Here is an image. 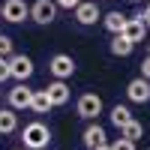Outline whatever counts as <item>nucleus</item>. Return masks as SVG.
<instances>
[{
	"instance_id": "4468645a",
	"label": "nucleus",
	"mask_w": 150,
	"mask_h": 150,
	"mask_svg": "<svg viewBox=\"0 0 150 150\" xmlns=\"http://www.w3.org/2000/svg\"><path fill=\"white\" fill-rule=\"evenodd\" d=\"M18 129V114L15 108H0V135H12Z\"/></svg>"
},
{
	"instance_id": "f257e3e1",
	"label": "nucleus",
	"mask_w": 150,
	"mask_h": 150,
	"mask_svg": "<svg viewBox=\"0 0 150 150\" xmlns=\"http://www.w3.org/2000/svg\"><path fill=\"white\" fill-rule=\"evenodd\" d=\"M21 141H24L27 150H45L48 141H51V129H48L42 120H33V123H27V126L21 129Z\"/></svg>"
},
{
	"instance_id": "6ab92c4d",
	"label": "nucleus",
	"mask_w": 150,
	"mask_h": 150,
	"mask_svg": "<svg viewBox=\"0 0 150 150\" xmlns=\"http://www.w3.org/2000/svg\"><path fill=\"white\" fill-rule=\"evenodd\" d=\"M15 51H12V39L6 33H0V57H12Z\"/></svg>"
},
{
	"instance_id": "f03ea898",
	"label": "nucleus",
	"mask_w": 150,
	"mask_h": 150,
	"mask_svg": "<svg viewBox=\"0 0 150 150\" xmlns=\"http://www.w3.org/2000/svg\"><path fill=\"white\" fill-rule=\"evenodd\" d=\"M75 111H78V117H84V120H96L99 114H102V96H96V93H84V96H78Z\"/></svg>"
},
{
	"instance_id": "1a4fd4ad",
	"label": "nucleus",
	"mask_w": 150,
	"mask_h": 150,
	"mask_svg": "<svg viewBox=\"0 0 150 150\" xmlns=\"http://www.w3.org/2000/svg\"><path fill=\"white\" fill-rule=\"evenodd\" d=\"M99 18H102V12H99V6H96V3H90V0H81V3L75 6V21L84 24V27L96 24Z\"/></svg>"
},
{
	"instance_id": "f3484780",
	"label": "nucleus",
	"mask_w": 150,
	"mask_h": 150,
	"mask_svg": "<svg viewBox=\"0 0 150 150\" xmlns=\"http://www.w3.org/2000/svg\"><path fill=\"white\" fill-rule=\"evenodd\" d=\"M108 117H111V123H114V126L120 129V126H126V123L132 120V111H129L126 105H114V108H111V114H108Z\"/></svg>"
},
{
	"instance_id": "423d86ee",
	"label": "nucleus",
	"mask_w": 150,
	"mask_h": 150,
	"mask_svg": "<svg viewBox=\"0 0 150 150\" xmlns=\"http://www.w3.org/2000/svg\"><path fill=\"white\" fill-rule=\"evenodd\" d=\"M0 15H3L9 24H21L24 18H30V6L24 3V0H6L3 9H0Z\"/></svg>"
},
{
	"instance_id": "6e6552de",
	"label": "nucleus",
	"mask_w": 150,
	"mask_h": 150,
	"mask_svg": "<svg viewBox=\"0 0 150 150\" xmlns=\"http://www.w3.org/2000/svg\"><path fill=\"white\" fill-rule=\"evenodd\" d=\"M30 99H33V90H30L24 81H18V84L9 90V108L24 111V108H30Z\"/></svg>"
},
{
	"instance_id": "a211bd4d",
	"label": "nucleus",
	"mask_w": 150,
	"mask_h": 150,
	"mask_svg": "<svg viewBox=\"0 0 150 150\" xmlns=\"http://www.w3.org/2000/svg\"><path fill=\"white\" fill-rule=\"evenodd\" d=\"M120 135H123V138H129V141H138L141 135H144V126H141V123L132 117V120L126 123V126H120Z\"/></svg>"
},
{
	"instance_id": "9b49d317",
	"label": "nucleus",
	"mask_w": 150,
	"mask_h": 150,
	"mask_svg": "<svg viewBox=\"0 0 150 150\" xmlns=\"http://www.w3.org/2000/svg\"><path fill=\"white\" fill-rule=\"evenodd\" d=\"M45 93H48V99H51V105H66L69 102V84L66 81H60V78H54L51 84L45 87Z\"/></svg>"
},
{
	"instance_id": "7ed1b4c3",
	"label": "nucleus",
	"mask_w": 150,
	"mask_h": 150,
	"mask_svg": "<svg viewBox=\"0 0 150 150\" xmlns=\"http://www.w3.org/2000/svg\"><path fill=\"white\" fill-rule=\"evenodd\" d=\"M48 72H51L54 78H60V81L72 78V75H75V60H72V54H54L51 60H48Z\"/></svg>"
},
{
	"instance_id": "dca6fc26",
	"label": "nucleus",
	"mask_w": 150,
	"mask_h": 150,
	"mask_svg": "<svg viewBox=\"0 0 150 150\" xmlns=\"http://www.w3.org/2000/svg\"><path fill=\"white\" fill-rule=\"evenodd\" d=\"M102 24H105V30L108 33H120L123 30V24H126V15H123V12H108V15H102Z\"/></svg>"
},
{
	"instance_id": "0eeeda50",
	"label": "nucleus",
	"mask_w": 150,
	"mask_h": 150,
	"mask_svg": "<svg viewBox=\"0 0 150 150\" xmlns=\"http://www.w3.org/2000/svg\"><path fill=\"white\" fill-rule=\"evenodd\" d=\"M126 96H129V102H138V105H144V102H150V81L144 78H132L129 84H126Z\"/></svg>"
},
{
	"instance_id": "b1692460",
	"label": "nucleus",
	"mask_w": 150,
	"mask_h": 150,
	"mask_svg": "<svg viewBox=\"0 0 150 150\" xmlns=\"http://www.w3.org/2000/svg\"><path fill=\"white\" fill-rule=\"evenodd\" d=\"M138 15H141V21H144V24H147V27H150V3H147V6H144V9L138 12Z\"/></svg>"
},
{
	"instance_id": "9d476101",
	"label": "nucleus",
	"mask_w": 150,
	"mask_h": 150,
	"mask_svg": "<svg viewBox=\"0 0 150 150\" xmlns=\"http://www.w3.org/2000/svg\"><path fill=\"white\" fill-rule=\"evenodd\" d=\"M105 138H108V135H105V129L99 126L96 120L87 123V129H84V135H81V141H84V147H87V150H93V147H99V144H108Z\"/></svg>"
},
{
	"instance_id": "f8f14e48",
	"label": "nucleus",
	"mask_w": 150,
	"mask_h": 150,
	"mask_svg": "<svg viewBox=\"0 0 150 150\" xmlns=\"http://www.w3.org/2000/svg\"><path fill=\"white\" fill-rule=\"evenodd\" d=\"M123 36H126L129 42H141L144 39V33H147V24L141 21V15H135V18H126V24H123Z\"/></svg>"
},
{
	"instance_id": "a878e982",
	"label": "nucleus",
	"mask_w": 150,
	"mask_h": 150,
	"mask_svg": "<svg viewBox=\"0 0 150 150\" xmlns=\"http://www.w3.org/2000/svg\"><path fill=\"white\" fill-rule=\"evenodd\" d=\"M129 3H141V0H129Z\"/></svg>"
},
{
	"instance_id": "ddd939ff",
	"label": "nucleus",
	"mask_w": 150,
	"mask_h": 150,
	"mask_svg": "<svg viewBox=\"0 0 150 150\" xmlns=\"http://www.w3.org/2000/svg\"><path fill=\"white\" fill-rule=\"evenodd\" d=\"M132 48H135V42H129L123 33H114V39H111L108 51L114 54V57H129V54H132Z\"/></svg>"
},
{
	"instance_id": "393cba45",
	"label": "nucleus",
	"mask_w": 150,
	"mask_h": 150,
	"mask_svg": "<svg viewBox=\"0 0 150 150\" xmlns=\"http://www.w3.org/2000/svg\"><path fill=\"white\" fill-rule=\"evenodd\" d=\"M93 150H111V144H99V147H93Z\"/></svg>"
},
{
	"instance_id": "412c9836",
	"label": "nucleus",
	"mask_w": 150,
	"mask_h": 150,
	"mask_svg": "<svg viewBox=\"0 0 150 150\" xmlns=\"http://www.w3.org/2000/svg\"><path fill=\"white\" fill-rule=\"evenodd\" d=\"M9 78V57H0V81Z\"/></svg>"
},
{
	"instance_id": "4be33fe9",
	"label": "nucleus",
	"mask_w": 150,
	"mask_h": 150,
	"mask_svg": "<svg viewBox=\"0 0 150 150\" xmlns=\"http://www.w3.org/2000/svg\"><path fill=\"white\" fill-rule=\"evenodd\" d=\"M54 3H57V9H69V12H72L75 6L81 3V0H54Z\"/></svg>"
},
{
	"instance_id": "5701e85b",
	"label": "nucleus",
	"mask_w": 150,
	"mask_h": 150,
	"mask_svg": "<svg viewBox=\"0 0 150 150\" xmlns=\"http://www.w3.org/2000/svg\"><path fill=\"white\" fill-rule=\"evenodd\" d=\"M141 75H144V78L150 81V54L144 57V63H141Z\"/></svg>"
},
{
	"instance_id": "2eb2a0df",
	"label": "nucleus",
	"mask_w": 150,
	"mask_h": 150,
	"mask_svg": "<svg viewBox=\"0 0 150 150\" xmlns=\"http://www.w3.org/2000/svg\"><path fill=\"white\" fill-rule=\"evenodd\" d=\"M48 108H54V105H51V99H48V93H45V90H33L30 111H33V114H48Z\"/></svg>"
},
{
	"instance_id": "bb28decb",
	"label": "nucleus",
	"mask_w": 150,
	"mask_h": 150,
	"mask_svg": "<svg viewBox=\"0 0 150 150\" xmlns=\"http://www.w3.org/2000/svg\"><path fill=\"white\" fill-rule=\"evenodd\" d=\"M144 150H150V147H144Z\"/></svg>"
},
{
	"instance_id": "39448f33",
	"label": "nucleus",
	"mask_w": 150,
	"mask_h": 150,
	"mask_svg": "<svg viewBox=\"0 0 150 150\" xmlns=\"http://www.w3.org/2000/svg\"><path fill=\"white\" fill-rule=\"evenodd\" d=\"M30 18L36 21V24H51L54 18H57V3L54 0H36V3L30 6Z\"/></svg>"
},
{
	"instance_id": "aec40b11",
	"label": "nucleus",
	"mask_w": 150,
	"mask_h": 150,
	"mask_svg": "<svg viewBox=\"0 0 150 150\" xmlns=\"http://www.w3.org/2000/svg\"><path fill=\"white\" fill-rule=\"evenodd\" d=\"M111 150H135V141H129V138H123V135H120V138L111 144Z\"/></svg>"
},
{
	"instance_id": "20e7f679",
	"label": "nucleus",
	"mask_w": 150,
	"mask_h": 150,
	"mask_svg": "<svg viewBox=\"0 0 150 150\" xmlns=\"http://www.w3.org/2000/svg\"><path fill=\"white\" fill-rule=\"evenodd\" d=\"M33 75V60L27 54H12L9 57V78H15V81H27Z\"/></svg>"
}]
</instances>
